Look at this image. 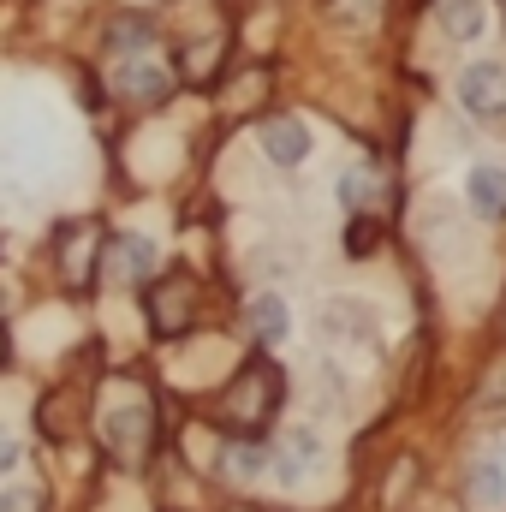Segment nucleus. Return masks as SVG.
I'll use <instances>...</instances> for the list:
<instances>
[{"mask_svg":"<svg viewBox=\"0 0 506 512\" xmlns=\"http://www.w3.org/2000/svg\"><path fill=\"white\" fill-rule=\"evenodd\" d=\"M274 405H280V370H274L268 358H251V364H239V376L227 382L221 417H227L233 429H262V423L274 417Z\"/></svg>","mask_w":506,"mask_h":512,"instance_id":"f257e3e1","label":"nucleus"},{"mask_svg":"<svg viewBox=\"0 0 506 512\" xmlns=\"http://www.w3.org/2000/svg\"><path fill=\"white\" fill-rule=\"evenodd\" d=\"M197 322V280L191 274H161L155 286H149V328L161 334V340H173V334H185Z\"/></svg>","mask_w":506,"mask_h":512,"instance_id":"f03ea898","label":"nucleus"},{"mask_svg":"<svg viewBox=\"0 0 506 512\" xmlns=\"http://www.w3.org/2000/svg\"><path fill=\"white\" fill-rule=\"evenodd\" d=\"M102 441L120 465H143L149 459V441H155V411L137 399V405H114L102 417Z\"/></svg>","mask_w":506,"mask_h":512,"instance_id":"7ed1b4c3","label":"nucleus"},{"mask_svg":"<svg viewBox=\"0 0 506 512\" xmlns=\"http://www.w3.org/2000/svg\"><path fill=\"white\" fill-rule=\"evenodd\" d=\"M322 459H328V453H322V435H316V429H304V423H298V429H286V435L268 447V471H274L286 489L310 483V477L322 471Z\"/></svg>","mask_w":506,"mask_h":512,"instance_id":"20e7f679","label":"nucleus"},{"mask_svg":"<svg viewBox=\"0 0 506 512\" xmlns=\"http://www.w3.org/2000/svg\"><path fill=\"white\" fill-rule=\"evenodd\" d=\"M459 108L477 120H506V60H471L459 72Z\"/></svg>","mask_w":506,"mask_h":512,"instance_id":"39448f33","label":"nucleus"},{"mask_svg":"<svg viewBox=\"0 0 506 512\" xmlns=\"http://www.w3.org/2000/svg\"><path fill=\"white\" fill-rule=\"evenodd\" d=\"M114 90L126 96V102H167V90H173V78H167V66L161 60H149V54H126V60H114Z\"/></svg>","mask_w":506,"mask_h":512,"instance_id":"423d86ee","label":"nucleus"},{"mask_svg":"<svg viewBox=\"0 0 506 512\" xmlns=\"http://www.w3.org/2000/svg\"><path fill=\"white\" fill-rule=\"evenodd\" d=\"M262 155H268L274 167H304V161H310V126H304L298 114L268 120V126H262Z\"/></svg>","mask_w":506,"mask_h":512,"instance_id":"0eeeda50","label":"nucleus"},{"mask_svg":"<svg viewBox=\"0 0 506 512\" xmlns=\"http://www.w3.org/2000/svg\"><path fill=\"white\" fill-rule=\"evenodd\" d=\"M340 203H346L352 215H381V203H387V173H381L376 161H352V167L340 173Z\"/></svg>","mask_w":506,"mask_h":512,"instance_id":"6e6552de","label":"nucleus"},{"mask_svg":"<svg viewBox=\"0 0 506 512\" xmlns=\"http://www.w3.org/2000/svg\"><path fill=\"white\" fill-rule=\"evenodd\" d=\"M465 203H471V215H483V221H506V167L477 161V167L465 173Z\"/></svg>","mask_w":506,"mask_h":512,"instance_id":"1a4fd4ad","label":"nucleus"},{"mask_svg":"<svg viewBox=\"0 0 506 512\" xmlns=\"http://www.w3.org/2000/svg\"><path fill=\"white\" fill-rule=\"evenodd\" d=\"M114 280H126V286H143V280H155V245L149 239H114Z\"/></svg>","mask_w":506,"mask_h":512,"instance_id":"9d476101","label":"nucleus"},{"mask_svg":"<svg viewBox=\"0 0 506 512\" xmlns=\"http://www.w3.org/2000/svg\"><path fill=\"white\" fill-rule=\"evenodd\" d=\"M441 30L453 42H477L489 30V6L483 0H441Z\"/></svg>","mask_w":506,"mask_h":512,"instance_id":"9b49d317","label":"nucleus"},{"mask_svg":"<svg viewBox=\"0 0 506 512\" xmlns=\"http://www.w3.org/2000/svg\"><path fill=\"white\" fill-rule=\"evenodd\" d=\"M471 507H483V512L506 507V459L501 453L477 459V471H471Z\"/></svg>","mask_w":506,"mask_h":512,"instance_id":"f8f14e48","label":"nucleus"},{"mask_svg":"<svg viewBox=\"0 0 506 512\" xmlns=\"http://www.w3.org/2000/svg\"><path fill=\"white\" fill-rule=\"evenodd\" d=\"M36 423H42V435H48V441H72V435L84 429V411H78V399H72V393H54V399L36 411Z\"/></svg>","mask_w":506,"mask_h":512,"instance_id":"ddd939ff","label":"nucleus"},{"mask_svg":"<svg viewBox=\"0 0 506 512\" xmlns=\"http://www.w3.org/2000/svg\"><path fill=\"white\" fill-rule=\"evenodd\" d=\"M251 328H256V340H286V328H292V310H286V298L280 292H262L251 304Z\"/></svg>","mask_w":506,"mask_h":512,"instance_id":"4468645a","label":"nucleus"},{"mask_svg":"<svg viewBox=\"0 0 506 512\" xmlns=\"http://www.w3.org/2000/svg\"><path fill=\"white\" fill-rule=\"evenodd\" d=\"M322 334H370V310H364V298H334V310L322 316Z\"/></svg>","mask_w":506,"mask_h":512,"instance_id":"2eb2a0df","label":"nucleus"},{"mask_svg":"<svg viewBox=\"0 0 506 512\" xmlns=\"http://www.w3.org/2000/svg\"><path fill=\"white\" fill-rule=\"evenodd\" d=\"M221 471H227V477H256V471H268V447L251 441V435H245V441H233V447L221 453Z\"/></svg>","mask_w":506,"mask_h":512,"instance_id":"dca6fc26","label":"nucleus"},{"mask_svg":"<svg viewBox=\"0 0 506 512\" xmlns=\"http://www.w3.org/2000/svg\"><path fill=\"white\" fill-rule=\"evenodd\" d=\"M381 245V215H352V233H346V256L364 262Z\"/></svg>","mask_w":506,"mask_h":512,"instance_id":"f3484780","label":"nucleus"},{"mask_svg":"<svg viewBox=\"0 0 506 512\" xmlns=\"http://www.w3.org/2000/svg\"><path fill=\"white\" fill-rule=\"evenodd\" d=\"M36 489H0V512H36Z\"/></svg>","mask_w":506,"mask_h":512,"instance_id":"a211bd4d","label":"nucleus"},{"mask_svg":"<svg viewBox=\"0 0 506 512\" xmlns=\"http://www.w3.org/2000/svg\"><path fill=\"white\" fill-rule=\"evenodd\" d=\"M18 465V441L12 435H0V471H12Z\"/></svg>","mask_w":506,"mask_h":512,"instance_id":"6ab92c4d","label":"nucleus"},{"mask_svg":"<svg viewBox=\"0 0 506 512\" xmlns=\"http://www.w3.org/2000/svg\"><path fill=\"white\" fill-rule=\"evenodd\" d=\"M0 364H6V334H0Z\"/></svg>","mask_w":506,"mask_h":512,"instance_id":"aec40b11","label":"nucleus"},{"mask_svg":"<svg viewBox=\"0 0 506 512\" xmlns=\"http://www.w3.org/2000/svg\"><path fill=\"white\" fill-rule=\"evenodd\" d=\"M0 310H6V286H0Z\"/></svg>","mask_w":506,"mask_h":512,"instance_id":"412c9836","label":"nucleus"}]
</instances>
